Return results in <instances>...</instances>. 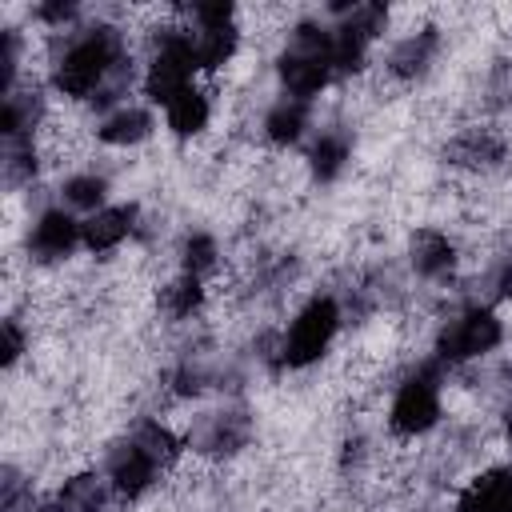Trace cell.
I'll return each instance as SVG.
<instances>
[{"label": "cell", "instance_id": "1", "mask_svg": "<svg viewBox=\"0 0 512 512\" xmlns=\"http://www.w3.org/2000/svg\"><path fill=\"white\" fill-rule=\"evenodd\" d=\"M124 68V44L120 32L112 28H92L84 36H76L64 56L56 60V88L72 100L96 96L112 76H120Z\"/></svg>", "mask_w": 512, "mask_h": 512}, {"label": "cell", "instance_id": "2", "mask_svg": "<svg viewBox=\"0 0 512 512\" xmlns=\"http://www.w3.org/2000/svg\"><path fill=\"white\" fill-rule=\"evenodd\" d=\"M332 76V32L316 24H300L288 40V52L280 56V80L292 92V100L316 96Z\"/></svg>", "mask_w": 512, "mask_h": 512}, {"label": "cell", "instance_id": "3", "mask_svg": "<svg viewBox=\"0 0 512 512\" xmlns=\"http://www.w3.org/2000/svg\"><path fill=\"white\" fill-rule=\"evenodd\" d=\"M336 328H340V308H336V300H328V296L308 300V304L300 308V316L292 320L288 336H284V348H280V352H284V364H288V368H304V364L320 360V356L328 352Z\"/></svg>", "mask_w": 512, "mask_h": 512}, {"label": "cell", "instance_id": "4", "mask_svg": "<svg viewBox=\"0 0 512 512\" xmlns=\"http://www.w3.org/2000/svg\"><path fill=\"white\" fill-rule=\"evenodd\" d=\"M196 68H200V60H196L192 32H168V36L160 40V48L152 52L144 88H148L152 100L168 104V100H176L184 88H192V72H196Z\"/></svg>", "mask_w": 512, "mask_h": 512}, {"label": "cell", "instance_id": "5", "mask_svg": "<svg viewBox=\"0 0 512 512\" xmlns=\"http://www.w3.org/2000/svg\"><path fill=\"white\" fill-rule=\"evenodd\" d=\"M436 420H440V380H436V372L424 368L400 384L388 424L396 436H424Z\"/></svg>", "mask_w": 512, "mask_h": 512}, {"label": "cell", "instance_id": "6", "mask_svg": "<svg viewBox=\"0 0 512 512\" xmlns=\"http://www.w3.org/2000/svg\"><path fill=\"white\" fill-rule=\"evenodd\" d=\"M504 328L500 320L488 312V308H468L464 316H456L444 336H440V360L456 364V360H472V356H484L500 344Z\"/></svg>", "mask_w": 512, "mask_h": 512}, {"label": "cell", "instance_id": "7", "mask_svg": "<svg viewBox=\"0 0 512 512\" xmlns=\"http://www.w3.org/2000/svg\"><path fill=\"white\" fill-rule=\"evenodd\" d=\"M80 240V224L64 212V208H48L40 212V220L32 224L28 248L36 252V260H64Z\"/></svg>", "mask_w": 512, "mask_h": 512}, {"label": "cell", "instance_id": "8", "mask_svg": "<svg viewBox=\"0 0 512 512\" xmlns=\"http://www.w3.org/2000/svg\"><path fill=\"white\" fill-rule=\"evenodd\" d=\"M460 512H512V468L476 476L460 496Z\"/></svg>", "mask_w": 512, "mask_h": 512}, {"label": "cell", "instance_id": "9", "mask_svg": "<svg viewBox=\"0 0 512 512\" xmlns=\"http://www.w3.org/2000/svg\"><path fill=\"white\" fill-rule=\"evenodd\" d=\"M132 232V208H100L80 224V240L92 252H112Z\"/></svg>", "mask_w": 512, "mask_h": 512}, {"label": "cell", "instance_id": "10", "mask_svg": "<svg viewBox=\"0 0 512 512\" xmlns=\"http://www.w3.org/2000/svg\"><path fill=\"white\" fill-rule=\"evenodd\" d=\"M412 264L420 276H444L452 264H456V252H452V240L436 228H424L416 232L412 240Z\"/></svg>", "mask_w": 512, "mask_h": 512}, {"label": "cell", "instance_id": "11", "mask_svg": "<svg viewBox=\"0 0 512 512\" xmlns=\"http://www.w3.org/2000/svg\"><path fill=\"white\" fill-rule=\"evenodd\" d=\"M164 112H168V128H172L176 136H196V132L208 124V100H204V92H196V88H184L176 100L164 104Z\"/></svg>", "mask_w": 512, "mask_h": 512}, {"label": "cell", "instance_id": "12", "mask_svg": "<svg viewBox=\"0 0 512 512\" xmlns=\"http://www.w3.org/2000/svg\"><path fill=\"white\" fill-rule=\"evenodd\" d=\"M432 52H436V32L432 28H424V32H412L408 40H400L396 44V52H392V72L396 76H420L424 68H428V60H432Z\"/></svg>", "mask_w": 512, "mask_h": 512}, {"label": "cell", "instance_id": "13", "mask_svg": "<svg viewBox=\"0 0 512 512\" xmlns=\"http://www.w3.org/2000/svg\"><path fill=\"white\" fill-rule=\"evenodd\" d=\"M148 128H152V116L144 108H120L100 124V140L104 144H136L148 136Z\"/></svg>", "mask_w": 512, "mask_h": 512}, {"label": "cell", "instance_id": "14", "mask_svg": "<svg viewBox=\"0 0 512 512\" xmlns=\"http://www.w3.org/2000/svg\"><path fill=\"white\" fill-rule=\"evenodd\" d=\"M304 124H308V108H304L300 100H280V104L268 112L264 132H268V140H276V144H292V140H300Z\"/></svg>", "mask_w": 512, "mask_h": 512}, {"label": "cell", "instance_id": "15", "mask_svg": "<svg viewBox=\"0 0 512 512\" xmlns=\"http://www.w3.org/2000/svg\"><path fill=\"white\" fill-rule=\"evenodd\" d=\"M200 300H204V288H200V276H192V272L176 276V280L164 284V292H160V304H164V312H168L172 320L192 316V312L200 308Z\"/></svg>", "mask_w": 512, "mask_h": 512}, {"label": "cell", "instance_id": "16", "mask_svg": "<svg viewBox=\"0 0 512 512\" xmlns=\"http://www.w3.org/2000/svg\"><path fill=\"white\" fill-rule=\"evenodd\" d=\"M312 172L320 176V180H332L344 164H348V140L344 136H336V132H328V136H320L316 144H312Z\"/></svg>", "mask_w": 512, "mask_h": 512}, {"label": "cell", "instance_id": "17", "mask_svg": "<svg viewBox=\"0 0 512 512\" xmlns=\"http://www.w3.org/2000/svg\"><path fill=\"white\" fill-rule=\"evenodd\" d=\"M64 200L72 208H92L100 212V200H104V180L96 172H84V176H68L64 180Z\"/></svg>", "mask_w": 512, "mask_h": 512}, {"label": "cell", "instance_id": "18", "mask_svg": "<svg viewBox=\"0 0 512 512\" xmlns=\"http://www.w3.org/2000/svg\"><path fill=\"white\" fill-rule=\"evenodd\" d=\"M216 240L212 236H192L188 244H184V272H192V276H208L212 268H216Z\"/></svg>", "mask_w": 512, "mask_h": 512}, {"label": "cell", "instance_id": "19", "mask_svg": "<svg viewBox=\"0 0 512 512\" xmlns=\"http://www.w3.org/2000/svg\"><path fill=\"white\" fill-rule=\"evenodd\" d=\"M24 352V336L16 328V320H4V364H16Z\"/></svg>", "mask_w": 512, "mask_h": 512}, {"label": "cell", "instance_id": "20", "mask_svg": "<svg viewBox=\"0 0 512 512\" xmlns=\"http://www.w3.org/2000/svg\"><path fill=\"white\" fill-rule=\"evenodd\" d=\"M496 288H500L504 296H512V260L500 268V276H496Z\"/></svg>", "mask_w": 512, "mask_h": 512}, {"label": "cell", "instance_id": "21", "mask_svg": "<svg viewBox=\"0 0 512 512\" xmlns=\"http://www.w3.org/2000/svg\"><path fill=\"white\" fill-rule=\"evenodd\" d=\"M508 444H512V420H508Z\"/></svg>", "mask_w": 512, "mask_h": 512}]
</instances>
